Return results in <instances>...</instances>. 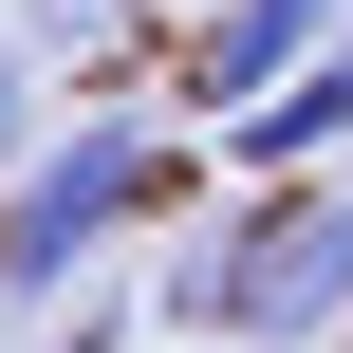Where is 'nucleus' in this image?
Here are the masks:
<instances>
[{"label": "nucleus", "instance_id": "2", "mask_svg": "<svg viewBox=\"0 0 353 353\" xmlns=\"http://www.w3.org/2000/svg\"><path fill=\"white\" fill-rule=\"evenodd\" d=\"M353 316V168H298L242 205V353H298Z\"/></svg>", "mask_w": 353, "mask_h": 353}, {"label": "nucleus", "instance_id": "5", "mask_svg": "<svg viewBox=\"0 0 353 353\" xmlns=\"http://www.w3.org/2000/svg\"><path fill=\"white\" fill-rule=\"evenodd\" d=\"M112 37H130V0H19V56H37V74H56V56H112Z\"/></svg>", "mask_w": 353, "mask_h": 353}, {"label": "nucleus", "instance_id": "3", "mask_svg": "<svg viewBox=\"0 0 353 353\" xmlns=\"http://www.w3.org/2000/svg\"><path fill=\"white\" fill-rule=\"evenodd\" d=\"M335 19H353V0H223V19L186 37V93H205V130H223L242 93H279V74H298V56L335 37Z\"/></svg>", "mask_w": 353, "mask_h": 353}, {"label": "nucleus", "instance_id": "8", "mask_svg": "<svg viewBox=\"0 0 353 353\" xmlns=\"http://www.w3.org/2000/svg\"><path fill=\"white\" fill-rule=\"evenodd\" d=\"M316 74H335V93H353V19H335V37H316Z\"/></svg>", "mask_w": 353, "mask_h": 353}, {"label": "nucleus", "instance_id": "1", "mask_svg": "<svg viewBox=\"0 0 353 353\" xmlns=\"http://www.w3.org/2000/svg\"><path fill=\"white\" fill-rule=\"evenodd\" d=\"M186 205V149H168V112H74V130H37L19 168H0V316H56L130 223H168Z\"/></svg>", "mask_w": 353, "mask_h": 353}, {"label": "nucleus", "instance_id": "4", "mask_svg": "<svg viewBox=\"0 0 353 353\" xmlns=\"http://www.w3.org/2000/svg\"><path fill=\"white\" fill-rule=\"evenodd\" d=\"M149 316L205 335V353H242V223H186V242L149 261Z\"/></svg>", "mask_w": 353, "mask_h": 353}, {"label": "nucleus", "instance_id": "7", "mask_svg": "<svg viewBox=\"0 0 353 353\" xmlns=\"http://www.w3.org/2000/svg\"><path fill=\"white\" fill-rule=\"evenodd\" d=\"M19 353H112V298L74 279V298H56V335H19Z\"/></svg>", "mask_w": 353, "mask_h": 353}, {"label": "nucleus", "instance_id": "6", "mask_svg": "<svg viewBox=\"0 0 353 353\" xmlns=\"http://www.w3.org/2000/svg\"><path fill=\"white\" fill-rule=\"evenodd\" d=\"M37 130H56V93H37V56H19V37H0V168H19V149H37Z\"/></svg>", "mask_w": 353, "mask_h": 353}, {"label": "nucleus", "instance_id": "9", "mask_svg": "<svg viewBox=\"0 0 353 353\" xmlns=\"http://www.w3.org/2000/svg\"><path fill=\"white\" fill-rule=\"evenodd\" d=\"M335 353H353V316H335Z\"/></svg>", "mask_w": 353, "mask_h": 353}]
</instances>
